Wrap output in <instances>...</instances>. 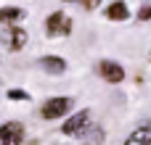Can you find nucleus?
Listing matches in <instances>:
<instances>
[{"instance_id": "9b49d317", "label": "nucleus", "mask_w": 151, "mask_h": 145, "mask_svg": "<svg viewBox=\"0 0 151 145\" xmlns=\"http://www.w3.org/2000/svg\"><path fill=\"white\" fill-rule=\"evenodd\" d=\"M8 98L11 100H29V92H24V90H8Z\"/></svg>"}, {"instance_id": "20e7f679", "label": "nucleus", "mask_w": 151, "mask_h": 145, "mask_svg": "<svg viewBox=\"0 0 151 145\" xmlns=\"http://www.w3.org/2000/svg\"><path fill=\"white\" fill-rule=\"evenodd\" d=\"M98 71H101V77H104L106 82H111V85H117V82L125 79V69H122L119 63H114V61H101Z\"/></svg>"}, {"instance_id": "f03ea898", "label": "nucleus", "mask_w": 151, "mask_h": 145, "mask_svg": "<svg viewBox=\"0 0 151 145\" xmlns=\"http://www.w3.org/2000/svg\"><path fill=\"white\" fill-rule=\"evenodd\" d=\"M69 108H72V98H50V100L42 103L40 116L42 119H61Z\"/></svg>"}, {"instance_id": "39448f33", "label": "nucleus", "mask_w": 151, "mask_h": 145, "mask_svg": "<svg viewBox=\"0 0 151 145\" xmlns=\"http://www.w3.org/2000/svg\"><path fill=\"white\" fill-rule=\"evenodd\" d=\"M88 122H90V111H77V114L61 127V132H64V135H77V132H82V129L88 127Z\"/></svg>"}, {"instance_id": "ddd939ff", "label": "nucleus", "mask_w": 151, "mask_h": 145, "mask_svg": "<svg viewBox=\"0 0 151 145\" xmlns=\"http://www.w3.org/2000/svg\"><path fill=\"white\" fill-rule=\"evenodd\" d=\"M98 5H101V0H82V8H88V11H93Z\"/></svg>"}, {"instance_id": "1a4fd4ad", "label": "nucleus", "mask_w": 151, "mask_h": 145, "mask_svg": "<svg viewBox=\"0 0 151 145\" xmlns=\"http://www.w3.org/2000/svg\"><path fill=\"white\" fill-rule=\"evenodd\" d=\"M24 16H27V11H24V8H13V5L0 8V24H19Z\"/></svg>"}, {"instance_id": "f8f14e48", "label": "nucleus", "mask_w": 151, "mask_h": 145, "mask_svg": "<svg viewBox=\"0 0 151 145\" xmlns=\"http://www.w3.org/2000/svg\"><path fill=\"white\" fill-rule=\"evenodd\" d=\"M138 18H141V21H149V18H151V3H149V5H143V8H141V13H138Z\"/></svg>"}, {"instance_id": "4468645a", "label": "nucleus", "mask_w": 151, "mask_h": 145, "mask_svg": "<svg viewBox=\"0 0 151 145\" xmlns=\"http://www.w3.org/2000/svg\"><path fill=\"white\" fill-rule=\"evenodd\" d=\"M64 3H72V0H64Z\"/></svg>"}, {"instance_id": "7ed1b4c3", "label": "nucleus", "mask_w": 151, "mask_h": 145, "mask_svg": "<svg viewBox=\"0 0 151 145\" xmlns=\"http://www.w3.org/2000/svg\"><path fill=\"white\" fill-rule=\"evenodd\" d=\"M24 140V127L19 122H5L0 127V145H19Z\"/></svg>"}, {"instance_id": "f257e3e1", "label": "nucleus", "mask_w": 151, "mask_h": 145, "mask_svg": "<svg viewBox=\"0 0 151 145\" xmlns=\"http://www.w3.org/2000/svg\"><path fill=\"white\" fill-rule=\"evenodd\" d=\"M45 32H48V37L69 34V32H72V18H69L66 13L56 11V13H50V16H48V21H45Z\"/></svg>"}, {"instance_id": "6e6552de", "label": "nucleus", "mask_w": 151, "mask_h": 145, "mask_svg": "<svg viewBox=\"0 0 151 145\" xmlns=\"http://www.w3.org/2000/svg\"><path fill=\"white\" fill-rule=\"evenodd\" d=\"M40 66L48 74H64L66 71V61L61 55H45V58H40Z\"/></svg>"}, {"instance_id": "9d476101", "label": "nucleus", "mask_w": 151, "mask_h": 145, "mask_svg": "<svg viewBox=\"0 0 151 145\" xmlns=\"http://www.w3.org/2000/svg\"><path fill=\"white\" fill-rule=\"evenodd\" d=\"M130 16V11H127V5L122 3V0H114L109 8H106V18L109 21H125Z\"/></svg>"}, {"instance_id": "423d86ee", "label": "nucleus", "mask_w": 151, "mask_h": 145, "mask_svg": "<svg viewBox=\"0 0 151 145\" xmlns=\"http://www.w3.org/2000/svg\"><path fill=\"white\" fill-rule=\"evenodd\" d=\"M3 37H5V42H8V48H11L13 53H16V50H21V48L27 45V32H24V29H19V26H13V29H8V32H5Z\"/></svg>"}, {"instance_id": "0eeeda50", "label": "nucleus", "mask_w": 151, "mask_h": 145, "mask_svg": "<svg viewBox=\"0 0 151 145\" xmlns=\"http://www.w3.org/2000/svg\"><path fill=\"white\" fill-rule=\"evenodd\" d=\"M125 145H151V124H149V122L141 124V127L125 140Z\"/></svg>"}]
</instances>
